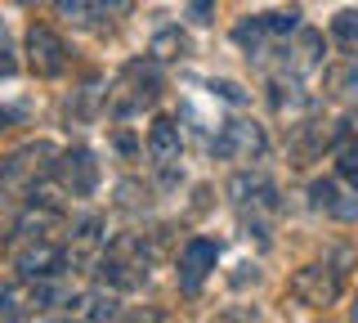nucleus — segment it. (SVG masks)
Listing matches in <instances>:
<instances>
[{
	"mask_svg": "<svg viewBox=\"0 0 358 323\" xmlns=\"http://www.w3.org/2000/svg\"><path fill=\"white\" fill-rule=\"evenodd\" d=\"M309 202L318 207V211L341 216V220H354V216H358V202H341V193H336L331 180H313V184H309Z\"/></svg>",
	"mask_w": 358,
	"mask_h": 323,
	"instance_id": "nucleus-16",
	"label": "nucleus"
},
{
	"mask_svg": "<svg viewBox=\"0 0 358 323\" xmlns=\"http://www.w3.org/2000/svg\"><path fill=\"white\" fill-rule=\"evenodd\" d=\"M188 18H193V23H215V0H188Z\"/></svg>",
	"mask_w": 358,
	"mask_h": 323,
	"instance_id": "nucleus-24",
	"label": "nucleus"
},
{
	"mask_svg": "<svg viewBox=\"0 0 358 323\" xmlns=\"http://www.w3.org/2000/svg\"><path fill=\"white\" fill-rule=\"evenodd\" d=\"M233 41L246 50V54H255L260 59L264 54V41H268V27H264V14H255V18H242L238 27H233Z\"/></svg>",
	"mask_w": 358,
	"mask_h": 323,
	"instance_id": "nucleus-19",
	"label": "nucleus"
},
{
	"mask_svg": "<svg viewBox=\"0 0 358 323\" xmlns=\"http://www.w3.org/2000/svg\"><path fill=\"white\" fill-rule=\"evenodd\" d=\"M215 261H220V247L210 238H193L184 252H179V287L184 292H197L201 283H206V274L215 270Z\"/></svg>",
	"mask_w": 358,
	"mask_h": 323,
	"instance_id": "nucleus-10",
	"label": "nucleus"
},
{
	"mask_svg": "<svg viewBox=\"0 0 358 323\" xmlns=\"http://www.w3.org/2000/svg\"><path fill=\"white\" fill-rule=\"evenodd\" d=\"M322 90H327L336 104H358V59L322 68Z\"/></svg>",
	"mask_w": 358,
	"mask_h": 323,
	"instance_id": "nucleus-12",
	"label": "nucleus"
},
{
	"mask_svg": "<svg viewBox=\"0 0 358 323\" xmlns=\"http://www.w3.org/2000/svg\"><path fill=\"white\" fill-rule=\"evenodd\" d=\"M354 319H358V301H354Z\"/></svg>",
	"mask_w": 358,
	"mask_h": 323,
	"instance_id": "nucleus-31",
	"label": "nucleus"
},
{
	"mask_svg": "<svg viewBox=\"0 0 358 323\" xmlns=\"http://www.w3.org/2000/svg\"><path fill=\"white\" fill-rule=\"evenodd\" d=\"M130 5H134V0H103V5H99V14H103V18H112V14H130Z\"/></svg>",
	"mask_w": 358,
	"mask_h": 323,
	"instance_id": "nucleus-27",
	"label": "nucleus"
},
{
	"mask_svg": "<svg viewBox=\"0 0 358 323\" xmlns=\"http://www.w3.org/2000/svg\"><path fill=\"white\" fill-rule=\"evenodd\" d=\"M322 63V32L313 27H296V59H291V72L305 76Z\"/></svg>",
	"mask_w": 358,
	"mask_h": 323,
	"instance_id": "nucleus-14",
	"label": "nucleus"
},
{
	"mask_svg": "<svg viewBox=\"0 0 358 323\" xmlns=\"http://www.w3.org/2000/svg\"><path fill=\"white\" fill-rule=\"evenodd\" d=\"M27 63H31V72L36 76H59L67 68V46L59 36H54L50 27H31L27 32Z\"/></svg>",
	"mask_w": 358,
	"mask_h": 323,
	"instance_id": "nucleus-9",
	"label": "nucleus"
},
{
	"mask_svg": "<svg viewBox=\"0 0 358 323\" xmlns=\"http://www.w3.org/2000/svg\"><path fill=\"white\" fill-rule=\"evenodd\" d=\"M148 54H152V59H162V63H171V59H188V54H193V41H188L179 27H166V32H157V36H152Z\"/></svg>",
	"mask_w": 358,
	"mask_h": 323,
	"instance_id": "nucleus-17",
	"label": "nucleus"
},
{
	"mask_svg": "<svg viewBox=\"0 0 358 323\" xmlns=\"http://www.w3.org/2000/svg\"><path fill=\"white\" fill-rule=\"evenodd\" d=\"M229 198L238 202V211H242L246 220H255L260 238H268V233H264V216H273V211H278V193H273V184H268L264 175H233Z\"/></svg>",
	"mask_w": 358,
	"mask_h": 323,
	"instance_id": "nucleus-4",
	"label": "nucleus"
},
{
	"mask_svg": "<svg viewBox=\"0 0 358 323\" xmlns=\"http://www.w3.org/2000/svg\"><path fill=\"white\" fill-rule=\"evenodd\" d=\"M63 247L54 238H27L18 247V256H14V265H18V274L22 278H54L63 270Z\"/></svg>",
	"mask_w": 358,
	"mask_h": 323,
	"instance_id": "nucleus-8",
	"label": "nucleus"
},
{
	"mask_svg": "<svg viewBox=\"0 0 358 323\" xmlns=\"http://www.w3.org/2000/svg\"><path fill=\"white\" fill-rule=\"evenodd\" d=\"M179 126L171 117H157L152 126H148V153H152V162H162V166H175L179 162Z\"/></svg>",
	"mask_w": 358,
	"mask_h": 323,
	"instance_id": "nucleus-13",
	"label": "nucleus"
},
{
	"mask_svg": "<svg viewBox=\"0 0 358 323\" xmlns=\"http://www.w3.org/2000/svg\"><path fill=\"white\" fill-rule=\"evenodd\" d=\"M41 158H54L50 144H31V149L5 158V162H0V184H36V175L45 171Z\"/></svg>",
	"mask_w": 358,
	"mask_h": 323,
	"instance_id": "nucleus-11",
	"label": "nucleus"
},
{
	"mask_svg": "<svg viewBox=\"0 0 358 323\" xmlns=\"http://www.w3.org/2000/svg\"><path fill=\"white\" fill-rule=\"evenodd\" d=\"M0 54H5V27H0Z\"/></svg>",
	"mask_w": 358,
	"mask_h": 323,
	"instance_id": "nucleus-30",
	"label": "nucleus"
},
{
	"mask_svg": "<svg viewBox=\"0 0 358 323\" xmlns=\"http://www.w3.org/2000/svg\"><path fill=\"white\" fill-rule=\"evenodd\" d=\"M350 135V121H300V126H291V135H287V149H291V158H296V166H305L313 162L322 149H331L336 139H345Z\"/></svg>",
	"mask_w": 358,
	"mask_h": 323,
	"instance_id": "nucleus-5",
	"label": "nucleus"
},
{
	"mask_svg": "<svg viewBox=\"0 0 358 323\" xmlns=\"http://www.w3.org/2000/svg\"><path fill=\"white\" fill-rule=\"evenodd\" d=\"M117 149H121V153H126V158H134V139L126 135V130H117Z\"/></svg>",
	"mask_w": 358,
	"mask_h": 323,
	"instance_id": "nucleus-28",
	"label": "nucleus"
},
{
	"mask_svg": "<svg viewBox=\"0 0 358 323\" xmlns=\"http://www.w3.org/2000/svg\"><path fill=\"white\" fill-rule=\"evenodd\" d=\"M14 126V113H9V108H0V130H9Z\"/></svg>",
	"mask_w": 358,
	"mask_h": 323,
	"instance_id": "nucleus-29",
	"label": "nucleus"
},
{
	"mask_svg": "<svg viewBox=\"0 0 358 323\" xmlns=\"http://www.w3.org/2000/svg\"><path fill=\"white\" fill-rule=\"evenodd\" d=\"M336 171H341V180H350L358 188V139L345 135L341 149H336Z\"/></svg>",
	"mask_w": 358,
	"mask_h": 323,
	"instance_id": "nucleus-21",
	"label": "nucleus"
},
{
	"mask_svg": "<svg viewBox=\"0 0 358 323\" xmlns=\"http://www.w3.org/2000/svg\"><path fill=\"white\" fill-rule=\"evenodd\" d=\"M210 90H215L220 99H229V104H246V90L233 85V81H210Z\"/></svg>",
	"mask_w": 358,
	"mask_h": 323,
	"instance_id": "nucleus-26",
	"label": "nucleus"
},
{
	"mask_svg": "<svg viewBox=\"0 0 358 323\" xmlns=\"http://www.w3.org/2000/svg\"><path fill=\"white\" fill-rule=\"evenodd\" d=\"M99 229H103V225H99L94 216H90V220H81V225L72 229V242H67V256H72L76 265H85L90 256H94V247L103 242V233H99Z\"/></svg>",
	"mask_w": 358,
	"mask_h": 323,
	"instance_id": "nucleus-18",
	"label": "nucleus"
},
{
	"mask_svg": "<svg viewBox=\"0 0 358 323\" xmlns=\"http://www.w3.org/2000/svg\"><path fill=\"white\" fill-rule=\"evenodd\" d=\"M264 27H268V36H291V32H296L300 23H296V14H282V9H278V14H264Z\"/></svg>",
	"mask_w": 358,
	"mask_h": 323,
	"instance_id": "nucleus-23",
	"label": "nucleus"
},
{
	"mask_svg": "<svg viewBox=\"0 0 358 323\" xmlns=\"http://www.w3.org/2000/svg\"><path fill=\"white\" fill-rule=\"evenodd\" d=\"M54 9H59L63 18H85L90 9H94V0H54Z\"/></svg>",
	"mask_w": 358,
	"mask_h": 323,
	"instance_id": "nucleus-25",
	"label": "nucleus"
},
{
	"mask_svg": "<svg viewBox=\"0 0 358 323\" xmlns=\"http://www.w3.org/2000/svg\"><path fill=\"white\" fill-rule=\"evenodd\" d=\"M45 305H54V287H45V278H22L0 292V319H31Z\"/></svg>",
	"mask_w": 358,
	"mask_h": 323,
	"instance_id": "nucleus-7",
	"label": "nucleus"
},
{
	"mask_svg": "<svg viewBox=\"0 0 358 323\" xmlns=\"http://www.w3.org/2000/svg\"><path fill=\"white\" fill-rule=\"evenodd\" d=\"M81 315L99 323V319H117L121 310H117V296H108V292H94V296L85 301V310H81Z\"/></svg>",
	"mask_w": 358,
	"mask_h": 323,
	"instance_id": "nucleus-22",
	"label": "nucleus"
},
{
	"mask_svg": "<svg viewBox=\"0 0 358 323\" xmlns=\"http://www.w3.org/2000/svg\"><path fill=\"white\" fill-rule=\"evenodd\" d=\"M157 95H162V59H134L126 63L121 81L108 90V108L112 117H130V113L152 108Z\"/></svg>",
	"mask_w": 358,
	"mask_h": 323,
	"instance_id": "nucleus-1",
	"label": "nucleus"
},
{
	"mask_svg": "<svg viewBox=\"0 0 358 323\" xmlns=\"http://www.w3.org/2000/svg\"><path fill=\"white\" fill-rule=\"evenodd\" d=\"M54 180H59L72 198H90L99 188V162H94V153L90 149H67L59 153V162H54Z\"/></svg>",
	"mask_w": 358,
	"mask_h": 323,
	"instance_id": "nucleus-6",
	"label": "nucleus"
},
{
	"mask_svg": "<svg viewBox=\"0 0 358 323\" xmlns=\"http://www.w3.org/2000/svg\"><path fill=\"white\" fill-rule=\"evenodd\" d=\"M54 229H63V216H59V211H54V207H31L27 216L18 220L14 233L27 242V238H54Z\"/></svg>",
	"mask_w": 358,
	"mask_h": 323,
	"instance_id": "nucleus-15",
	"label": "nucleus"
},
{
	"mask_svg": "<svg viewBox=\"0 0 358 323\" xmlns=\"http://www.w3.org/2000/svg\"><path fill=\"white\" fill-rule=\"evenodd\" d=\"M331 41L345 54H354V59H358V9H341V14L331 18Z\"/></svg>",
	"mask_w": 358,
	"mask_h": 323,
	"instance_id": "nucleus-20",
	"label": "nucleus"
},
{
	"mask_svg": "<svg viewBox=\"0 0 358 323\" xmlns=\"http://www.w3.org/2000/svg\"><path fill=\"white\" fill-rule=\"evenodd\" d=\"M264 149H268L264 126H255V121H224L220 135L210 139V153L224 158V162H251V158H260Z\"/></svg>",
	"mask_w": 358,
	"mask_h": 323,
	"instance_id": "nucleus-3",
	"label": "nucleus"
},
{
	"mask_svg": "<svg viewBox=\"0 0 358 323\" xmlns=\"http://www.w3.org/2000/svg\"><path fill=\"white\" fill-rule=\"evenodd\" d=\"M287 292L309 310H327L331 301L341 296V270H331V265H300V270L291 274Z\"/></svg>",
	"mask_w": 358,
	"mask_h": 323,
	"instance_id": "nucleus-2",
	"label": "nucleus"
}]
</instances>
